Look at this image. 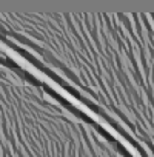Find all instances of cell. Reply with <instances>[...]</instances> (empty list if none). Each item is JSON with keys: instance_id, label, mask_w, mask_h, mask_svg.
<instances>
[{"instance_id": "obj_1", "label": "cell", "mask_w": 154, "mask_h": 157, "mask_svg": "<svg viewBox=\"0 0 154 157\" xmlns=\"http://www.w3.org/2000/svg\"><path fill=\"white\" fill-rule=\"evenodd\" d=\"M0 43L154 157V11H0Z\"/></svg>"}]
</instances>
